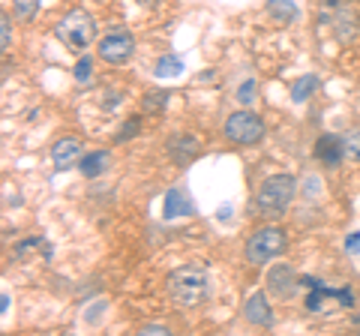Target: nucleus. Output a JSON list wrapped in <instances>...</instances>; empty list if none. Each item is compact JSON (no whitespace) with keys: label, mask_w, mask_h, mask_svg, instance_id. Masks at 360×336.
<instances>
[{"label":"nucleus","mask_w":360,"mask_h":336,"mask_svg":"<svg viewBox=\"0 0 360 336\" xmlns=\"http://www.w3.org/2000/svg\"><path fill=\"white\" fill-rule=\"evenodd\" d=\"M144 336H150V333H168V328H162V324H148V328L141 330Z\"/></svg>","instance_id":"393cba45"},{"label":"nucleus","mask_w":360,"mask_h":336,"mask_svg":"<svg viewBox=\"0 0 360 336\" xmlns=\"http://www.w3.org/2000/svg\"><path fill=\"white\" fill-rule=\"evenodd\" d=\"M345 250L348 252H360V231L348 234V238H345Z\"/></svg>","instance_id":"b1692460"},{"label":"nucleus","mask_w":360,"mask_h":336,"mask_svg":"<svg viewBox=\"0 0 360 336\" xmlns=\"http://www.w3.org/2000/svg\"><path fill=\"white\" fill-rule=\"evenodd\" d=\"M252 99H255V82L250 78V82H243V84L238 87V103H240V105H250Z\"/></svg>","instance_id":"6ab92c4d"},{"label":"nucleus","mask_w":360,"mask_h":336,"mask_svg":"<svg viewBox=\"0 0 360 336\" xmlns=\"http://www.w3.org/2000/svg\"><path fill=\"white\" fill-rule=\"evenodd\" d=\"M37 9H39V0H15V15L21 21H30L37 15Z\"/></svg>","instance_id":"f3484780"},{"label":"nucleus","mask_w":360,"mask_h":336,"mask_svg":"<svg viewBox=\"0 0 360 336\" xmlns=\"http://www.w3.org/2000/svg\"><path fill=\"white\" fill-rule=\"evenodd\" d=\"M90 70H94V63H90V58L78 60V63H75V78H78V82H87V78H90Z\"/></svg>","instance_id":"412c9836"},{"label":"nucleus","mask_w":360,"mask_h":336,"mask_svg":"<svg viewBox=\"0 0 360 336\" xmlns=\"http://www.w3.org/2000/svg\"><path fill=\"white\" fill-rule=\"evenodd\" d=\"M267 13L274 15L279 25H291L297 18V6L291 0H267Z\"/></svg>","instance_id":"4468645a"},{"label":"nucleus","mask_w":360,"mask_h":336,"mask_svg":"<svg viewBox=\"0 0 360 336\" xmlns=\"http://www.w3.org/2000/svg\"><path fill=\"white\" fill-rule=\"evenodd\" d=\"M243 316H246V321L262 324V328H267V324L274 321V312H270V304H267V297L262 295V291H252V295L246 297Z\"/></svg>","instance_id":"1a4fd4ad"},{"label":"nucleus","mask_w":360,"mask_h":336,"mask_svg":"<svg viewBox=\"0 0 360 336\" xmlns=\"http://www.w3.org/2000/svg\"><path fill=\"white\" fill-rule=\"evenodd\" d=\"M264 136V123L252 111H234L225 120V138L234 144H255Z\"/></svg>","instance_id":"39448f33"},{"label":"nucleus","mask_w":360,"mask_h":336,"mask_svg":"<svg viewBox=\"0 0 360 336\" xmlns=\"http://www.w3.org/2000/svg\"><path fill=\"white\" fill-rule=\"evenodd\" d=\"M135 132H139V120L132 117V120H127V123H123V129L117 132V141H127L129 136H135Z\"/></svg>","instance_id":"4be33fe9"},{"label":"nucleus","mask_w":360,"mask_h":336,"mask_svg":"<svg viewBox=\"0 0 360 336\" xmlns=\"http://www.w3.org/2000/svg\"><path fill=\"white\" fill-rule=\"evenodd\" d=\"M135 51V42L127 30H117V33H108V37L99 42V58L105 63H127Z\"/></svg>","instance_id":"423d86ee"},{"label":"nucleus","mask_w":360,"mask_h":336,"mask_svg":"<svg viewBox=\"0 0 360 336\" xmlns=\"http://www.w3.org/2000/svg\"><path fill=\"white\" fill-rule=\"evenodd\" d=\"M165 288L177 306H198L207 297V273L195 264L177 267V271L168 273Z\"/></svg>","instance_id":"f257e3e1"},{"label":"nucleus","mask_w":360,"mask_h":336,"mask_svg":"<svg viewBox=\"0 0 360 336\" xmlns=\"http://www.w3.org/2000/svg\"><path fill=\"white\" fill-rule=\"evenodd\" d=\"M231 217V207H219V219H229Z\"/></svg>","instance_id":"bb28decb"},{"label":"nucleus","mask_w":360,"mask_h":336,"mask_svg":"<svg viewBox=\"0 0 360 336\" xmlns=\"http://www.w3.org/2000/svg\"><path fill=\"white\" fill-rule=\"evenodd\" d=\"M295 189H297V181L291 174L267 177V181L258 186V195H255L258 214L267 217V219H279L288 210L291 198H295Z\"/></svg>","instance_id":"f03ea898"},{"label":"nucleus","mask_w":360,"mask_h":336,"mask_svg":"<svg viewBox=\"0 0 360 336\" xmlns=\"http://www.w3.org/2000/svg\"><path fill=\"white\" fill-rule=\"evenodd\" d=\"M267 288L274 291L279 300H288L291 295H295V288H297V273L291 271L288 264H276L274 271L267 273Z\"/></svg>","instance_id":"0eeeda50"},{"label":"nucleus","mask_w":360,"mask_h":336,"mask_svg":"<svg viewBox=\"0 0 360 336\" xmlns=\"http://www.w3.org/2000/svg\"><path fill=\"white\" fill-rule=\"evenodd\" d=\"M54 33H58V39L63 42V46L82 51V49H87L90 42H94V37H96V21L90 18L84 9H70V13L60 18V25L54 27Z\"/></svg>","instance_id":"7ed1b4c3"},{"label":"nucleus","mask_w":360,"mask_h":336,"mask_svg":"<svg viewBox=\"0 0 360 336\" xmlns=\"http://www.w3.org/2000/svg\"><path fill=\"white\" fill-rule=\"evenodd\" d=\"M108 165H111V156L105 150H96V153H87L82 162H78V168H82V174L84 177H99L103 172H108Z\"/></svg>","instance_id":"f8f14e48"},{"label":"nucleus","mask_w":360,"mask_h":336,"mask_svg":"<svg viewBox=\"0 0 360 336\" xmlns=\"http://www.w3.org/2000/svg\"><path fill=\"white\" fill-rule=\"evenodd\" d=\"M348 4H352V0H324V6H328V9H342Z\"/></svg>","instance_id":"a878e982"},{"label":"nucleus","mask_w":360,"mask_h":336,"mask_svg":"<svg viewBox=\"0 0 360 336\" xmlns=\"http://www.w3.org/2000/svg\"><path fill=\"white\" fill-rule=\"evenodd\" d=\"M168 156H172L174 162H180V165L195 160L198 156V141L193 136H177V138L168 141Z\"/></svg>","instance_id":"9b49d317"},{"label":"nucleus","mask_w":360,"mask_h":336,"mask_svg":"<svg viewBox=\"0 0 360 336\" xmlns=\"http://www.w3.org/2000/svg\"><path fill=\"white\" fill-rule=\"evenodd\" d=\"M51 160H54V168H58V172L72 168L75 162H82V141H78V138H60V141H54Z\"/></svg>","instance_id":"6e6552de"},{"label":"nucleus","mask_w":360,"mask_h":336,"mask_svg":"<svg viewBox=\"0 0 360 336\" xmlns=\"http://www.w3.org/2000/svg\"><path fill=\"white\" fill-rule=\"evenodd\" d=\"M0 49L9 51V15L0 18Z\"/></svg>","instance_id":"5701e85b"},{"label":"nucleus","mask_w":360,"mask_h":336,"mask_svg":"<svg viewBox=\"0 0 360 336\" xmlns=\"http://www.w3.org/2000/svg\"><path fill=\"white\" fill-rule=\"evenodd\" d=\"M345 153L352 156V160H360V129H354L352 136L345 138Z\"/></svg>","instance_id":"aec40b11"},{"label":"nucleus","mask_w":360,"mask_h":336,"mask_svg":"<svg viewBox=\"0 0 360 336\" xmlns=\"http://www.w3.org/2000/svg\"><path fill=\"white\" fill-rule=\"evenodd\" d=\"M168 103V91H153L144 96V111H153V108H162Z\"/></svg>","instance_id":"a211bd4d"},{"label":"nucleus","mask_w":360,"mask_h":336,"mask_svg":"<svg viewBox=\"0 0 360 336\" xmlns=\"http://www.w3.org/2000/svg\"><path fill=\"white\" fill-rule=\"evenodd\" d=\"M165 217L168 219H177V217H184L189 214V201L184 195V189H168V195H165Z\"/></svg>","instance_id":"ddd939ff"},{"label":"nucleus","mask_w":360,"mask_h":336,"mask_svg":"<svg viewBox=\"0 0 360 336\" xmlns=\"http://www.w3.org/2000/svg\"><path fill=\"white\" fill-rule=\"evenodd\" d=\"M153 72L160 75V78H174V75L184 72V60L174 58V54H165V58L156 60V70Z\"/></svg>","instance_id":"2eb2a0df"},{"label":"nucleus","mask_w":360,"mask_h":336,"mask_svg":"<svg viewBox=\"0 0 360 336\" xmlns=\"http://www.w3.org/2000/svg\"><path fill=\"white\" fill-rule=\"evenodd\" d=\"M315 87H319V78L315 75H303L300 82L295 84V91H291V96H295V103H303V99H307Z\"/></svg>","instance_id":"dca6fc26"},{"label":"nucleus","mask_w":360,"mask_h":336,"mask_svg":"<svg viewBox=\"0 0 360 336\" xmlns=\"http://www.w3.org/2000/svg\"><path fill=\"white\" fill-rule=\"evenodd\" d=\"M315 156H319L324 165H340L345 156V141L336 136H321L315 141Z\"/></svg>","instance_id":"9d476101"},{"label":"nucleus","mask_w":360,"mask_h":336,"mask_svg":"<svg viewBox=\"0 0 360 336\" xmlns=\"http://www.w3.org/2000/svg\"><path fill=\"white\" fill-rule=\"evenodd\" d=\"M283 252H285V231H279L276 226L258 228L250 234V240H246V259L255 267L274 261L276 255H283Z\"/></svg>","instance_id":"20e7f679"}]
</instances>
